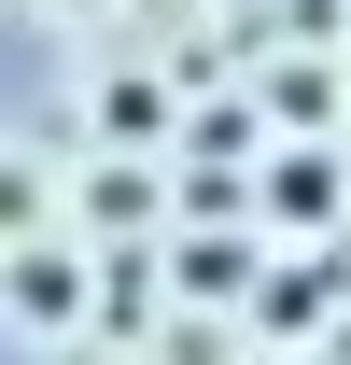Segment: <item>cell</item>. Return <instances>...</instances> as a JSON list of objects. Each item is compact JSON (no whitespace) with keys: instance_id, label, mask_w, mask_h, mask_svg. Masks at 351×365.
<instances>
[]
</instances>
